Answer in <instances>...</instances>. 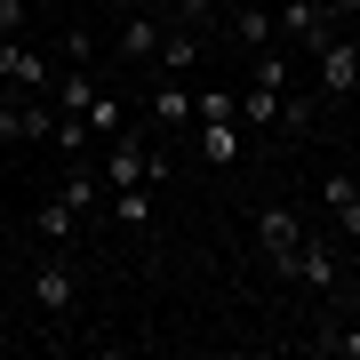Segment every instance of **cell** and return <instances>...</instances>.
<instances>
[{"label": "cell", "instance_id": "obj_20", "mask_svg": "<svg viewBox=\"0 0 360 360\" xmlns=\"http://www.w3.org/2000/svg\"><path fill=\"white\" fill-rule=\"evenodd\" d=\"M312 129V96H304V80H296V89L281 96V120H272V136H304Z\"/></svg>", "mask_w": 360, "mask_h": 360}, {"label": "cell", "instance_id": "obj_9", "mask_svg": "<svg viewBox=\"0 0 360 360\" xmlns=\"http://www.w3.org/2000/svg\"><path fill=\"white\" fill-rule=\"evenodd\" d=\"M193 153H200V168H240L248 136H240L232 112H217V120H193Z\"/></svg>", "mask_w": 360, "mask_h": 360}, {"label": "cell", "instance_id": "obj_3", "mask_svg": "<svg viewBox=\"0 0 360 360\" xmlns=\"http://www.w3.org/2000/svg\"><path fill=\"white\" fill-rule=\"evenodd\" d=\"M336 32V16H328V0H272V40L296 56H312L321 40Z\"/></svg>", "mask_w": 360, "mask_h": 360}, {"label": "cell", "instance_id": "obj_5", "mask_svg": "<svg viewBox=\"0 0 360 360\" xmlns=\"http://www.w3.org/2000/svg\"><path fill=\"white\" fill-rule=\"evenodd\" d=\"M72 304H80V281H72V264L49 248V257L32 264V312L40 321H72Z\"/></svg>", "mask_w": 360, "mask_h": 360}, {"label": "cell", "instance_id": "obj_23", "mask_svg": "<svg viewBox=\"0 0 360 360\" xmlns=\"http://www.w3.org/2000/svg\"><path fill=\"white\" fill-rule=\"evenodd\" d=\"M25 25H32V0H0V40L25 32Z\"/></svg>", "mask_w": 360, "mask_h": 360}, {"label": "cell", "instance_id": "obj_22", "mask_svg": "<svg viewBox=\"0 0 360 360\" xmlns=\"http://www.w3.org/2000/svg\"><path fill=\"white\" fill-rule=\"evenodd\" d=\"M176 16L200 32V25H217V16H224V0H176Z\"/></svg>", "mask_w": 360, "mask_h": 360}, {"label": "cell", "instance_id": "obj_19", "mask_svg": "<svg viewBox=\"0 0 360 360\" xmlns=\"http://www.w3.org/2000/svg\"><path fill=\"white\" fill-rule=\"evenodd\" d=\"M56 200H65L72 217H89V208L104 200V176H96V168H65V184H56Z\"/></svg>", "mask_w": 360, "mask_h": 360}, {"label": "cell", "instance_id": "obj_24", "mask_svg": "<svg viewBox=\"0 0 360 360\" xmlns=\"http://www.w3.org/2000/svg\"><path fill=\"white\" fill-rule=\"evenodd\" d=\"M328 16H360V0H328Z\"/></svg>", "mask_w": 360, "mask_h": 360}, {"label": "cell", "instance_id": "obj_4", "mask_svg": "<svg viewBox=\"0 0 360 360\" xmlns=\"http://www.w3.org/2000/svg\"><path fill=\"white\" fill-rule=\"evenodd\" d=\"M49 80H56L49 49H32L25 32H8V40H0V96H49Z\"/></svg>", "mask_w": 360, "mask_h": 360}, {"label": "cell", "instance_id": "obj_6", "mask_svg": "<svg viewBox=\"0 0 360 360\" xmlns=\"http://www.w3.org/2000/svg\"><path fill=\"white\" fill-rule=\"evenodd\" d=\"M296 240H304V217H296L288 200H264L257 208V248H264V272L281 281V264L296 257Z\"/></svg>", "mask_w": 360, "mask_h": 360}, {"label": "cell", "instance_id": "obj_28", "mask_svg": "<svg viewBox=\"0 0 360 360\" xmlns=\"http://www.w3.org/2000/svg\"><path fill=\"white\" fill-rule=\"evenodd\" d=\"M0 345H8V328H0Z\"/></svg>", "mask_w": 360, "mask_h": 360}, {"label": "cell", "instance_id": "obj_16", "mask_svg": "<svg viewBox=\"0 0 360 360\" xmlns=\"http://www.w3.org/2000/svg\"><path fill=\"white\" fill-rule=\"evenodd\" d=\"M153 217H160V208H153V184H120V193H112V224L120 232H153Z\"/></svg>", "mask_w": 360, "mask_h": 360}, {"label": "cell", "instance_id": "obj_15", "mask_svg": "<svg viewBox=\"0 0 360 360\" xmlns=\"http://www.w3.org/2000/svg\"><path fill=\"white\" fill-rule=\"evenodd\" d=\"M96 89H104V80H96L89 65H72L65 80H49V104H56V112H72V120H80V112L96 104Z\"/></svg>", "mask_w": 360, "mask_h": 360}, {"label": "cell", "instance_id": "obj_17", "mask_svg": "<svg viewBox=\"0 0 360 360\" xmlns=\"http://www.w3.org/2000/svg\"><path fill=\"white\" fill-rule=\"evenodd\" d=\"M32 232H40V240H49V248H72V232H80V217H72V208H65V200L49 193V200L32 208Z\"/></svg>", "mask_w": 360, "mask_h": 360}, {"label": "cell", "instance_id": "obj_2", "mask_svg": "<svg viewBox=\"0 0 360 360\" xmlns=\"http://www.w3.org/2000/svg\"><path fill=\"white\" fill-rule=\"evenodd\" d=\"M160 176H168V153L144 144L136 129H120L112 144H104V193H120V184H160Z\"/></svg>", "mask_w": 360, "mask_h": 360}, {"label": "cell", "instance_id": "obj_18", "mask_svg": "<svg viewBox=\"0 0 360 360\" xmlns=\"http://www.w3.org/2000/svg\"><path fill=\"white\" fill-rule=\"evenodd\" d=\"M80 120H89V136H96V144H112L120 129H129V104H120L112 89H96V104H89V112H80Z\"/></svg>", "mask_w": 360, "mask_h": 360}, {"label": "cell", "instance_id": "obj_14", "mask_svg": "<svg viewBox=\"0 0 360 360\" xmlns=\"http://www.w3.org/2000/svg\"><path fill=\"white\" fill-rule=\"evenodd\" d=\"M224 32L240 40L248 56H257V49H272V0H257V8H224Z\"/></svg>", "mask_w": 360, "mask_h": 360}, {"label": "cell", "instance_id": "obj_25", "mask_svg": "<svg viewBox=\"0 0 360 360\" xmlns=\"http://www.w3.org/2000/svg\"><path fill=\"white\" fill-rule=\"evenodd\" d=\"M224 8H257V0H224Z\"/></svg>", "mask_w": 360, "mask_h": 360}, {"label": "cell", "instance_id": "obj_13", "mask_svg": "<svg viewBox=\"0 0 360 360\" xmlns=\"http://www.w3.org/2000/svg\"><path fill=\"white\" fill-rule=\"evenodd\" d=\"M153 129L160 136L193 129V89H184V80H153Z\"/></svg>", "mask_w": 360, "mask_h": 360}, {"label": "cell", "instance_id": "obj_11", "mask_svg": "<svg viewBox=\"0 0 360 360\" xmlns=\"http://www.w3.org/2000/svg\"><path fill=\"white\" fill-rule=\"evenodd\" d=\"M281 96H288V89H264V80H248V89H240L232 120H240V136H248V144H264V136H272V120H281Z\"/></svg>", "mask_w": 360, "mask_h": 360}, {"label": "cell", "instance_id": "obj_8", "mask_svg": "<svg viewBox=\"0 0 360 360\" xmlns=\"http://www.w3.org/2000/svg\"><path fill=\"white\" fill-rule=\"evenodd\" d=\"M321 217L336 240H360V176L352 168H321Z\"/></svg>", "mask_w": 360, "mask_h": 360}, {"label": "cell", "instance_id": "obj_21", "mask_svg": "<svg viewBox=\"0 0 360 360\" xmlns=\"http://www.w3.org/2000/svg\"><path fill=\"white\" fill-rule=\"evenodd\" d=\"M328 360H360V328H345V321H321V336H312Z\"/></svg>", "mask_w": 360, "mask_h": 360}, {"label": "cell", "instance_id": "obj_7", "mask_svg": "<svg viewBox=\"0 0 360 360\" xmlns=\"http://www.w3.org/2000/svg\"><path fill=\"white\" fill-rule=\"evenodd\" d=\"M312 72H321V96H328V104H336V96H360V40L328 32L321 49H312Z\"/></svg>", "mask_w": 360, "mask_h": 360}, {"label": "cell", "instance_id": "obj_27", "mask_svg": "<svg viewBox=\"0 0 360 360\" xmlns=\"http://www.w3.org/2000/svg\"><path fill=\"white\" fill-rule=\"evenodd\" d=\"M352 160H360V129H352Z\"/></svg>", "mask_w": 360, "mask_h": 360}, {"label": "cell", "instance_id": "obj_1", "mask_svg": "<svg viewBox=\"0 0 360 360\" xmlns=\"http://www.w3.org/2000/svg\"><path fill=\"white\" fill-rule=\"evenodd\" d=\"M281 281L288 288H312V296H336V288H345V240L304 224V240H296V257L281 264Z\"/></svg>", "mask_w": 360, "mask_h": 360}, {"label": "cell", "instance_id": "obj_10", "mask_svg": "<svg viewBox=\"0 0 360 360\" xmlns=\"http://www.w3.org/2000/svg\"><path fill=\"white\" fill-rule=\"evenodd\" d=\"M160 32H168V16H153V8H136V0H129V16H120V65L153 72V56H160Z\"/></svg>", "mask_w": 360, "mask_h": 360}, {"label": "cell", "instance_id": "obj_26", "mask_svg": "<svg viewBox=\"0 0 360 360\" xmlns=\"http://www.w3.org/2000/svg\"><path fill=\"white\" fill-rule=\"evenodd\" d=\"M0 264H8V232H0Z\"/></svg>", "mask_w": 360, "mask_h": 360}, {"label": "cell", "instance_id": "obj_12", "mask_svg": "<svg viewBox=\"0 0 360 360\" xmlns=\"http://www.w3.org/2000/svg\"><path fill=\"white\" fill-rule=\"evenodd\" d=\"M184 72H200V32L193 25H168L160 56H153V80H184Z\"/></svg>", "mask_w": 360, "mask_h": 360}]
</instances>
